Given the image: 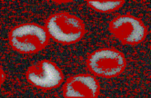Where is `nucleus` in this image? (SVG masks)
I'll return each mask as SVG.
<instances>
[{"mask_svg":"<svg viewBox=\"0 0 151 98\" xmlns=\"http://www.w3.org/2000/svg\"><path fill=\"white\" fill-rule=\"evenodd\" d=\"M11 47L22 54H33L44 49L49 41L45 27L37 24H23L16 26L9 33Z\"/></svg>","mask_w":151,"mask_h":98,"instance_id":"obj_1","label":"nucleus"},{"mask_svg":"<svg viewBox=\"0 0 151 98\" xmlns=\"http://www.w3.org/2000/svg\"><path fill=\"white\" fill-rule=\"evenodd\" d=\"M46 26L48 35L54 40L65 45L78 42L86 33L84 22L78 16L66 12L50 16Z\"/></svg>","mask_w":151,"mask_h":98,"instance_id":"obj_2","label":"nucleus"},{"mask_svg":"<svg viewBox=\"0 0 151 98\" xmlns=\"http://www.w3.org/2000/svg\"><path fill=\"white\" fill-rule=\"evenodd\" d=\"M87 64L94 74L107 78L119 75L126 67L124 54L113 48L95 51L88 57Z\"/></svg>","mask_w":151,"mask_h":98,"instance_id":"obj_3","label":"nucleus"},{"mask_svg":"<svg viewBox=\"0 0 151 98\" xmlns=\"http://www.w3.org/2000/svg\"><path fill=\"white\" fill-rule=\"evenodd\" d=\"M109 31L123 44L137 45L147 36V28L143 22L130 15L120 16L109 24Z\"/></svg>","mask_w":151,"mask_h":98,"instance_id":"obj_4","label":"nucleus"},{"mask_svg":"<svg viewBox=\"0 0 151 98\" xmlns=\"http://www.w3.org/2000/svg\"><path fill=\"white\" fill-rule=\"evenodd\" d=\"M27 79L37 88L49 90L57 88L61 84L64 75L53 62L42 60L27 69Z\"/></svg>","mask_w":151,"mask_h":98,"instance_id":"obj_5","label":"nucleus"},{"mask_svg":"<svg viewBox=\"0 0 151 98\" xmlns=\"http://www.w3.org/2000/svg\"><path fill=\"white\" fill-rule=\"evenodd\" d=\"M99 81L90 74H78L70 77L63 87L65 97L96 98L99 94Z\"/></svg>","mask_w":151,"mask_h":98,"instance_id":"obj_6","label":"nucleus"},{"mask_svg":"<svg viewBox=\"0 0 151 98\" xmlns=\"http://www.w3.org/2000/svg\"><path fill=\"white\" fill-rule=\"evenodd\" d=\"M88 4L96 11L103 13H109L120 8L124 4V0L118 1H88Z\"/></svg>","mask_w":151,"mask_h":98,"instance_id":"obj_7","label":"nucleus"}]
</instances>
